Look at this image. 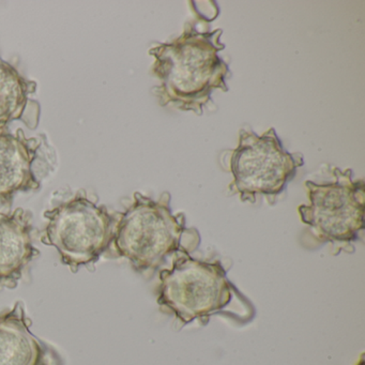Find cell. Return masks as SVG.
Masks as SVG:
<instances>
[{"instance_id": "6da1fadb", "label": "cell", "mask_w": 365, "mask_h": 365, "mask_svg": "<svg viewBox=\"0 0 365 365\" xmlns=\"http://www.w3.org/2000/svg\"><path fill=\"white\" fill-rule=\"evenodd\" d=\"M222 34V29L200 31L195 24L187 23L180 37L149 50L155 59L153 74L160 81L153 89L160 106L173 104L200 116L213 91H228L225 78L230 68L219 56L225 48L220 42Z\"/></svg>"}, {"instance_id": "3957f363", "label": "cell", "mask_w": 365, "mask_h": 365, "mask_svg": "<svg viewBox=\"0 0 365 365\" xmlns=\"http://www.w3.org/2000/svg\"><path fill=\"white\" fill-rule=\"evenodd\" d=\"M131 206L115 224L112 245L119 257L129 260L133 269L153 275L177 252H187L182 245L185 235L197 230L185 227V215H174L170 194L164 192L159 200L134 193Z\"/></svg>"}, {"instance_id": "8fae6325", "label": "cell", "mask_w": 365, "mask_h": 365, "mask_svg": "<svg viewBox=\"0 0 365 365\" xmlns=\"http://www.w3.org/2000/svg\"><path fill=\"white\" fill-rule=\"evenodd\" d=\"M356 365H365L364 354H361L360 360L356 363Z\"/></svg>"}, {"instance_id": "5b68a950", "label": "cell", "mask_w": 365, "mask_h": 365, "mask_svg": "<svg viewBox=\"0 0 365 365\" xmlns=\"http://www.w3.org/2000/svg\"><path fill=\"white\" fill-rule=\"evenodd\" d=\"M303 165V155L286 151L273 128L262 136L241 129L238 146L230 155V170L234 180L228 190L239 194L242 202H255L256 197L262 195L274 204Z\"/></svg>"}, {"instance_id": "277c9868", "label": "cell", "mask_w": 365, "mask_h": 365, "mask_svg": "<svg viewBox=\"0 0 365 365\" xmlns=\"http://www.w3.org/2000/svg\"><path fill=\"white\" fill-rule=\"evenodd\" d=\"M331 170L327 182H305L309 205H301L299 215L316 240L332 243L336 254L354 252L352 243L364 230V181L352 180L351 170Z\"/></svg>"}, {"instance_id": "7a4b0ae2", "label": "cell", "mask_w": 365, "mask_h": 365, "mask_svg": "<svg viewBox=\"0 0 365 365\" xmlns=\"http://www.w3.org/2000/svg\"><path fill=\"white\" fill-rule=\"evenodd\" d=\"M158 304L182 326L200 320L206 326L211 316L223 315L239 324L251 322L255 309L228 279L219 260L207 262L177 252L170 269L160 271Z\"/></svg>"}, {"instance_id": "ba28073f", "label": "cell", "mask_w": 365, "mask_h": 365, "mask_svg": "<svg viewBox=\"0 0 365 365\" xmlns=\"http://www.w3.org/2000/svg\"><path fill=\"white\" fill-rule=\"evenodd\" d=\"M31 213L0 212V287L16 288L25 269L39 255L31 238Z\"/></svg>"}, {"instance_id": "8992f818", "label": "cell", "mask_w": 365, "mask_h": 365, "mask_svg": "<svg viewBox=\"0 0 365 365\" xmlns=\"http://www.w3.org/2000/svg\"><path fill=\"white\" fill-rule=\"evenodd\" d=\"M48 220L42 243L56 247L61 262L76 273L82 266L99 260L114 237L115 220L106 207L97 206L83 195H76L46 211Z\"/></svg>"}, {"instance_id": "52a82bcc", "label": "cell", "mask_w": 365, "mask_h": 365, "mask_svg": "<svg viewBox=\"0 0 365 365\" xmlns=\"http://www.w3.org/2000/svg\"><path fill=\"white\" fill-rule=\"evenodd\" d=\"M40 143L27 138L19 129L16 134L7 127L0 129V202L11 207L14 195L20 192L36 191L40 182L34 174L33 164Z\"/></svg>"}, {"instance_id": "9c48e42d", "label": "cell", "mask_w": 365, "mask_h": 365, "mask_svg": "<svg viewBox=\"0 0 365 365\" xmlns=\"http://www.w3.org/2000/svg\"><path fill=\"white\" fill-rule=\"evenodd\" d=\"M31 324L21 302L0 314V365H51L48 348Z\"/></svg>"}, {"instance_id": "30bf717a", "label": "cell", "mask_w": 365, "mask_h": 365, "mask_svg": "<svg viewBox=\"0 0 365 365\" xmlns=\"http://www.w3.org/2000/svg\"><path fill=\"white\" fill-rule=\"evenodd\" d=\"M37 85L23 78L16 68L0 58V129L22 119L29 102V95Z\"/></svg>"}]
</instances>
